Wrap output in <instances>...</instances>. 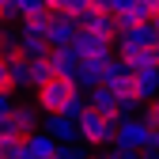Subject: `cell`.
Wrapping results in <instances>:
<instances>
[{
    "instance_id": "obj_37",
    "label": "cell",
    "mask_w": 159,
    "mask_h": 159,
    "mask_svg": "<svg viewBox=\"0 0 159 159\" xmlns=\"http://www.w3.org/2000/svg\"><path fill=\"white\" fill-rule=\"evenodd\" d=\"M0 19H4V8H0Z\"/></svg>"
},
{
    "instance_id": "obj_23",
    "label": "cell",
    "mask_w": 159,
    "mask_h": 159,
    "mask_svg": "<svg viewBox=\"0 0 159 159\" xmlns=\"http://www.w3.org/2000/svg\"><path fill=\"white\" fill-rule=\"evenodd\" d=\"M53 159H91V148H87L84 140H76V144H61Z\"/></svg>"
},
{
    "instance_id": "obj_26",
    "label": "cell",
    "mask_w": 159,
    "mask_h": 159,
    "mask_svg": "<svg viewBox=\"0 0 159 159\" xmlns=\"http://www.w3.org/2000/svg\"><path fill=\"white\" fill-rule=\"evenodd\" d=\"M95 11H106V15H117L121 11V0H91Z\"/></svg>"
},
{
    "instance_id": "obj_17",
    "label": "cell",
    "mask_w": 159,
    "mask_h": 159,
    "mask_svg": "<svg viewBox=\"0 0 159 159\" xmlns=\"http://www.w3.org/2000/svg\"><path fill=\"white\" fill-rule=\"evenodd\" d=\"M57 148H61V144H57V140H49L42 129L27 136V155H30V159H53V155H57Z\"/></svg>"
},
{
    "instance_id": "obj_28",
    "label": "cell",
    "mask_w": 159,
    "mask_h": 159,
    "mask_svg": "<svg viewBox=\"0 0 159 159\" xmlns=\"http://www.w3.org/2000/svg\"><path fill=\"white\" fill-rule=\"evenodd\" d=\"M15 110V98H11V91H0V117H8Z\"/></svg>"
},
{
    "instance_id": "obj_19",
    "label": "cell",
    "mask_w": 159,
    "mask_h": 159,
    "mask_svg": "<svg viewBox=\"0 0 159 159\" xmlns=\"http://www.w3.org/2000/svg\"><path fill=\"white\" fill-rule=\"evenodd\" d=\"M53 49H49V42L42 34H30V30H23V57L27 61H46Z\"/></svg>"
},
{
    "instance_id": "obj_25",
    "label": "cell",
    "mask_w": 159,
    "mask_h": 159,
    "mask_svg": "<svg viewBox=\"0 0 159 159\" xmlns=\"http://www.w3.org/2000/svg\"><path fill=\"white\" fill-rule=\"evenodd\" d=\"M84 11H91V0H61V8H57V15H68V19L84 15Z\"/></svg>"
},
{
    "instance_id": "obj_14",
    "label": "cell",
    "mask_w": 159,
    "mask_h": 159,
    "mask_svg": "<svg viewBox=\"0 0 159 159\" xmlns=\"http://www.w3.org/2000/svg\"><path fill=\"white\" fill-rule=\"evenodd\" d=\"M0 57L4 61L23 57V27H0Z\"/></svg>"
},
{
    "instance_id": "obj_12",
    "label": "cell",
    "mask_w": 159,
    "mask_h": 159,
    "mask_svg": "<svg viewBox=\"0 0 159 159\" xmlns=\"http://www.w3.org/2000/svg\"><path fill=\"white\" fill-rule=\"evenodd\" d=\"M38 11H46V0H11V4L4 8V23L15 27V23H23V19L38 15Z\"/></svg>"
},
{
    "instance_id": "obj_5",
    "label": "cell",
    "mask_w": 159,
    "mask_h": 159,
    "mask_svg": "<svg viewBox=\"0 0 159 159\" xmlns=\"http://www.w3.org/2000/svg\"><path fill=\"white\" fill-rule=\"evenodd\" d=\"M110 46H114L110 38H102V34H91V30H80V34H76V42H72L68 49L76 53V61H80V65H84V61H106V65H110V61H114Z\"/></svg>"
},
{
    "instance_id": "obj_3",
    "label": "cell",
    "mask_w": 159,
    "mask_h": 159,
    "mask_svg": "<svg viewBox=\"0 0 159 159\" xmlns=\"http://www.w3.org/2000/svg\"><path fill=\"white\" fill-rule=\"evenodd\" d=\"M117 148L144 155L152 148V125L144 117H121V121H117Z\"/></svg>"
},
{
    "instance_id": "obj_20",
    "label": "cell",
    "mask_w": 159,
    "mask_h": 159,
    "mask_svg": "<svg viewBox=\"0 0 159 159\" xmlns=\"http://www.w3.org/2000/svg\"><path fill=\"white\" fill-rule=\"evenodd\" d=\"M129 68H133V76L136 72H159V53L155 49H144V53L129 57Z\"/></svg>"
},
{
    "instance_id": "obj_11",
    "label": "cell",
    "mask_w": 159,
    "mask_h": 159,
    "mask_svg": "<svg viewBox=\"0 0 159 159\" xmlns=\"http://www.w3.org/2000/svg\"><path fill=\"white\" fill-rule=\"evenodd\" d=\"M106 80V61H84L76 72V87L80 91H98Z\"/></svg>"
},
{
    "instance_id": "obj_18",
    "label": "cell",
    "mask_w": 159,
    "mask_h": 159,
    "mask_svg": "<svg viewBox=\"0 0 159 159\" xmlns=\"http://www.w3.org/2000/svg\"><path fill=\"white\" fill-rule=\"evenodd\" d=\"M133 91L144 98V102H155L159 98V72H136L133 76Z\"/></svg>"
},
{
    "instance_id": "obj_24",
    "label": "cell",
    "mask_w": 159,
    "mask_h": 159,
    "mask_svg": "<svg viewBox=\"0 0 159 159\" xmlns=\"http://www.w3.org/2000/svg\"><path fill=\"white\" fill-rule=\"evenodd\" d=\"M49 80H57L53 61H49V57H46V61H34V91H38V87H46Z\"/></svg>"
},
{
    "instance_id": "obj_35",
    "label": "cell",
    "mask_w": 159,
    "mask_h": 159,
    "mask_svg": "<svg viewBox=\"0 0 159 159\" xmlns=\"http://www.w3.org/2000/svg\"><path fill=\"white\" fill-rule=\"evenodd\" d=\"M8 4H11V0H0V8H8Z\"/></svg>"
},
{
    "instance_id": "obj_34",
    "label": "cell",
    "mask_w": 159,
    "mask_h": 159,
    "mask_svg": "<svg viewBox=\"0 0 159 159\" xmlns=\"http://www.w3.org/2000/svg\"><path fill=\"white\" fill-rule=\"evenodd\" d=\"M125 159H140V155H136V152H129V155H125Z\"/></svg>"
},
{
    "instance_id": "obj_29",
    "label": "cell",
    "mask_w": 159,
    "mask_h": 159,
    "mask_svg": "<svg viewBox=\"0 0 159 159\" xmlns=\"http://www.w3.org/2000/svg\"><path fill=\"white\" fill-rule=\"evenodd\" d=\"M129 152H121L117 144H110V148H98V159H125Z\"/></svg>"
},
{
    "instance_id": "obj_31",
    "label": "cell",
    "mask_w": 159,
    "mask_h": 159,
    "mask_svg": "<svg viewBox=\"0 0 159 159\" xmlns=\"http://www.w3.org/2000/svg\"><path fill=\"white\" fill-rule=\"evenodd\" d=\"M140 159H159V148H148V152H144Z\"/></svg>"
},
{
    "instance_id": "obj_13",
    "label": "cell",
    "mask_w": 159,
    "mask_h": 159,
    "mask_svg": "<svg viewBox=\"0 0 159 159\" xmlns=\"http://www.w3.org/2000/svg\"><path fill=\"white\" fill-rule=\"evenodd\" d=\"M11 121H15L19 136L27 140L30 133H38V129H42V114L34 110V102H30V106H19V102H15V110H11Z\"/></svg>"
},
{
    "instance_id": "obj_22",
    "label": "cell",
    "mask_w": 159,
    "mask_h": 159,
    "mask_svg": "<svg viewBox=\"0 0 159 159\" xmlns=\"http://www.w3.org/2000/svg\"><path fill=\"white\" fill-rule=\"evenodd\" d=\"M144 106V98L136 95V91H125V95H117V110H121V117H136V110Z\"/></svg>"
},
{
    "instance_id": "obj_27",
    "label": "cell",
    "mask_w": 159,
    "mask_h": 159,
    "mask_svg": "<svg viewBox=\"0 0 159 159\" xmlns=\"http://www.w3.org/2000/svg\"><path fill=\"white\" fill-rule=\"evenodd\" d=\"M144 121H148L152 129H159V98H155L152 106H144Z\"/></svg>"
},
{
    "instance_id": "obj_15",
    "label": "cell",
    "mask_w": 159,
    "mask_h": 159,
    "mask_svg": "<svg viewBox=\"0 0 159 159\" xmlns=\"http://www.w3.org/2000/svg\"><path fill=\"white\" fill-rule=\"evenodd\" d=\"M49 61H53V72H57V80H72V84H76L80 61H76V53H72V49H53V53H49Z\"/></svg>"
},
{
    "instance_id": "obj_30",
    "label": "cell",
    "mask_w": 159,
    "mask_h": 159,
    "mask_svg": "<svg viewBox=\"0 0 159 159\" xmlns=\"http://www.w3.org/2000/svg\"><path fill=\"white\" fill-rule=\"evenodd\" d=\"M0 91H8V61L0 57Z\"/></svg>"
},
{
    "instance_id": "obj_32",
    "label": "cell",
    "mask_w": 159,
    "mask_h": 159,
    "mask_svg": "<svg viewBox=\"0 0 159 159\" xmlns=\"http://www.w3.org/2000/svg\"><path fill=\"white\" fill-rule=\"evenodd\" d=\"M144 4H148V8H152L155 15H159V0H144Z\"/></svg>"
},
{
    "instance_id": "obj_10",
    "label": "cell",
    "mask_w": 159,
    "mask_h": 159,
    "mask_svg": "<svg viewBox=\"0 0 159 159\" xmlns=\"http://www.w3.org/2000/svg\"><path fill=\"white\" fill-rule=\"evenodd\" d=\"M87 102H91V110H95L98 117H106V121H121V110H117V95H114V91L98 87V91L87 95Z\"/></svg>"
},
{
    "instance_id": "obj_36",
    "label": "cell",
    "mask_w": 159,
    "mask_h": 159,
    "mask_svg": "<svg viewBox=\"0 0 159 159\" xmlns=\"http://www.w3.org/2000/svg\"><path fill=\"white\" fill-rule=\"evenodd\" d=\"M155 53H159V38H155Z\"/></svg>"
},
{
    "instance_id": "obj_33",
    "label": "cell",
    "mask_w": 159,
    "mask_h": 159,
    "mask_svg": "<svg viewBox=\"0 0 159 159\" xmlns=\"http://www.w3.org/2000/svg\"><path fill=\"white\" fill-rule=\"evenodd\" d=\"M152 27H155V34H159V15H155V19H152Z\"/></svg>"
},
{
    "instance_id": "obj_9",
    "label": "cell",
    "mask_w": 159,
    "mask_h": 159,
    "mask_svg": "<svg viewBox=\"0 0 159 159\" xmlns=\"http://www.w3.org/2000/svg\"><path fill=\"white\" fill-rule=\"evenodd\" d=\"M23 87H34V61L15 57L8 61V91H23Z\"/></svg>"
},
{
    "instance_id": "obj_1",
    "label": "cell",
    "mask_w": 159,
    "mask_h": 159,
    "mask_svg": "<svg viewBox=\"0 0 159 159\" xmlns=\"http://www.w3.org/2000/svg\"><path fill=\"white\" fill-rule=\"evenodd\" d=\"M76 129H80V140H84L87 148H110V144H117V121H106V117H98L95 110H87L84 117H80Z\"/></svg>"
},
{
    "instance_id": "obj_4",
    "label": "cell",
    "mask_w": 159,
    "mask_h": 159,
    "mask_svg": "<svg viewBox=\"0 0 159 159\" xmlns=\"http://www.w3.org/2000/svg\"><path fill=\"white\" fill-rule=\"evenodd\" d=\"M155 27L152 23H140V27H129V30H121L117 34V57L121 61H129V57H136V53H144V49H155Z\"/></svg>"
},
{
    "instance_id": "obj_16",
    "label": "cell",
    "mask_w": 159,
    "mask_h": 159,
    "mask_svg": "<svg viewBox=\"0 0 159 159\" xmlns=\"http://www.w3.org/2000/svg\"><path fill=\"white\" fill-rule=\"evenodd\" d=\"M155 19V11L144 4V0H136L133 8H125V11H117V27L121 30H129V27H140V23H152Z\"/></svg>"
},
{
    "instance_id": "obj_6",
    "label": "cell",
    "mask_w": 159,
    "mask_h": 159,
    "mask_svg": "<svg viewBox=\"0 0 159 159\" xmlns=\"http://www.w3.org/2000/svg\"><path fill=\"white\" fill-rule=\"evenodd\" d=\"M42 133L49 136V140H57V144H76V140H80L76 121H68L65 114H46V117H42Z\"/></svg>"
},
{
    "instance_id": "obj_7",
    "label": "cell",
    "mask_w": 159,
    "mask_h": 159,
    "mask_svg": "<svg viewBox=\"0 0 159 159\" xmlns=\"http://www.w3.org/2000/svg\"><path fill=\"white\" fill-rule=\"evenodd\" d=\"M76 34H80L76 19H68V15H53V23H49V30H46V42H49V49H68V46L76 42Z\"/></svg>"
},
{
    "instance_id": "obj_21",
    "label": "cell",
    "mask_w": 159,
    "mask_h": 159,
    "mask_svg": "<svg viewBox=\"0 0 159 159\" xmlns=\"http://www.w3.org/2000/svg\"><path fill=\"white\" fill-rule=\"evenodd\" d=\"M87 110H91V102H87V95H84V91H76V95L68 98V106H65L61 114L68 117V121H80V117H84Z\"/></svg>"
},
{
    "instance_id": "obj_8",
    "label": "cell",
    "mask_w": 159,
    "mask_h": 159,
    "mask_svg": "<svg viewBox=\"0 0 159 159\" xmlns=\"http://www.w3.org/2000/svg\"><path fill=\"white\" fill-rule=\"evenodd\" d=\"M102 87H106V91H114V95L133 91V68H129V61L114 57V61L106 65V80H102Z\"/></svg>"
},
{
    "instance_id": "obj_2",
    "label": "cell",
    "mask_w": 159,
    "mask_h": 159,
    "mask_svg": "<svg viewBox=\"0 0 159 159\" xmlns=\"http://www.w3.org/2000/svg\"><path fill=\"white\" fill-rule=\"evenodd\" d=\"M76 91H80V87L72 84V80H49L46 87L34 91V110H38V114H61Z\"/></svg>"
}]
</instances>
